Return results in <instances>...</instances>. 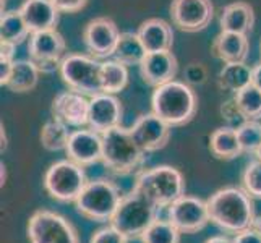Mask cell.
<instances>
[{
  "instance_id": "cell-15",
  "label": "cell",
  "mask_w": 261,
  "mask_h": 243,
  "mask_svg": "<svg viewBox=\"0 0 261 243\" xmlns=\"http://www.w3.org/2000/svg\"><path fill=\"white\" fill-rule=\"evenodd\" d=\"M123 115V107L115 94L101 93L89 97V112H88V127L104 133L115 127H120Z\"/></svg>"
},
{
  "instance_id": "cell-13",
  "label": "cell",
  "mask_w": 261,
  "mask_h": 243,
  "mask_svg": "<svg viewBox=\"0 0 261 243\" xmlns=\"http://www.w3.org/2000/svg\"><path fill=\"white\" fill-rule=\"evenodd\" d=\"M170 18L180 31L198 33L211 24L214 5L211 0H172Z\"/></svg>"
},
{
  "instance_id": "cell-42",
  "label": "cell",
  "mask_w": 261,
  "mask_h": 243,
  "mask_svg": "<svg viewBox=\"0 0 261 243\" xmlns=\"http://www.w3.org/2000/svg\"><path fill=\"white\" fill-rule=\"evenodd\" d=\"M204 243H233V240L226 235H216V237L208 238Z\"/></svg>"
},
{
  "instance_id": "cell-40",
  "label": "cell",
  "mask_w": 261,
  "mask_h": 243,
  "mask_svg": "<svg viewBox=\"0 0 261 243\" xmlns=\"http://www.w3.org/2000/svg\"><path fill=\"white\" fill-rule=\"evenodd\" d=\"M15 44L7 42V41H0V59H7V60H15Z\"/></svg>"
},
{
  "instance_id": "cell-41",
  "label": "cell",
  "mask_w": 261,
  "mask_h": 243,
  "mask_svg": "<svg viewBox=\"0 0 261 243\" xmlns=\"http://www.w3.org/2000/svg\"><path fill=\"white\" fill-rule=\"evenodd\" d=\"M251 85H255L261 91V62L253 67V76H251Z\"/></svg>"
},
{
  "instance_id": "cell-7",
  "label": "cell",
  "mask_w": 261,
  "mask_h": 243,
  "mask_svg": "<svg viewBox=\"0 0 261 243\" xmlns=\"http://www.w3.org/2000/svg\"><path fill=\"white\" fill-rule=\"evenodd\" d=\"M59 73L62 81L76 93L88 97L102 93L101 62L86 53H67L62 59Z\"/></svg>"
},
{
  "instance_id": "cell-9",
  "label": "cell",
  "mask_w": 261,
  "mask_h": 243,
  "mask_svg": "<svg viewBox=\"0 0 261 243\" xmlns=\"http://www.w3.org/2000/svg\"><path fill=\"white\" fill-rule=\"evenodd\" d=\"M28 238L31 243H80L73 224L49 209H39L30 218Z\"/></svg>"
},
{
  "instance_id": "cell-36",
  "label": "cell",
  "mask_w": 261,
  "mask_h": 243,
  "mask_svg": "<svg viewBox=\"0 0 261 243\" xmlns=\"http://www.w3.org/2000/svg\"><path fill=\"white\" fill-rule=\"evenodd\" d=\"M184 78H185V83L190 85L192 88L193 86H201L206 83V79H208V70L203 64H188L187 68H185V73H184Z\"/></svg>"
},
{
  "instance_id": "cell-25",
  "label": "cell",
  "mask_w": 261,
  "mask_h": 243,
  "mask_svg": "<svg viewBox=\"0 0 261 243\" xmlns=\"http://www.w3.org/2000/svg\"><path fill=\"white\" fill-rule=\"evenodd\" d=\"M39 68L31 59H20L13 62L12 75L8 78V88L13 93H28L33 91L39 79Z\"/></svg>"
},
{
  "instance_id": "cell-20",
  "label": "cell",
  "mask_w": 261,
  "mask_h": 243,
  "mask_svg": "<svg viewBox=\"0 0 261 243\" xmlns=\"http://www.w3.org/2000/svg\"><path fill=\"white\" fill-rule=\"evenodd\" d=\"M137 34L146 52H166L174 46L172 26L161 18H149L138 26Z\"/></svg>"
},
{
  "instance_id": "cell-5",
  "label": "cell",
  "mask_w": 261,
  "mask_h": 243,
  "mask_svg": "<svg viewBox=\"0 0 261 243\" xmlns=\"http://www.w3.org/2000/svg\"><path fill=\"white\" fill-rule=\"evenodd\" d=\"M122 192L109 178L88 180L75 206L80 215L93 222H111L122 201Z\"/></svg>"
},
{
  "instance_id": "cell-12",
  "label": "cell",
  "mask_w": 261,
  "mask_h": 243,
  "mask_svg": "<svg viewBox=\"0 0 261 243\" xmlns=\"http://www.w3.org/2000/svg\"><path fill=\"white\" fill-rule=\"evenodd\" d=\"M119 38V28H117L114 20L107 16H99L88 21L83 30V42L86 50L89 56L97 60H107L109 57H114Z\"/></svg>"
},
{
  "instance_id": "cell-43",
  "label": "cell",
  "mask_w": 261,
  "mask_h": 243,
  "mask_svg": "<svg viewBox=\"0 0 261 243\" xmlns=\"http://www.w3.org/2000/svg\"><path fill=\"white\" fill-rule=\"evenodd\" d=\"M0 169H2V186L5 185V182H7V167H5V164L2 162L0 164Z\"/></svg>"
},
{
  "instance_id": "cell-22",
  "label": "cell",
  "mask_w": 261,
  "mask_h": 243,
  "mask_svg": "<svg viewBox=\"0 0 261 243\" xmlns=\"http://www.w3.org/2000/svg\"><path fill=\"white\" fill-rule=\"evenodd\" d=\"M255 24V12L253 7L247 2H233L222 8L219 16L221 31L248 34Z\"/></svg>"
},
{
  "instance_id": "cell-31",
  "label": "cell",
  "mask_w": 261,
  "mask_h": 243,
  "mask_svg": "<svg viewBox=\"0 0 261 243\" xmlns=\"http://www.w3.org/2000/svg\"><path fill=\"white\" fill-rule=\"evenodd\" d=\"M237 105L248 120H261V91L255 85H248L233 94Z\"/></svg>"
},
{
  "instance_id": "cell-11",
  "label": "cell",
  "mask_w": 261,
  "mask_h": 243,
  "mask_svg": "<svg viewBox=\"0 0 261 243\" xmlns=\"http://www.w3.org/2000/svg\"><path fill=\"white\" fill-rule=\"evenodd\" d=\"M167 219L178 229L180 233H187V235L203 230L211 222L206 201L188 195L180 196L169 206Z\"/></svg>"
},
{
  "instance_id": "cell-46",
  "label": "cell",
  "mask_w": 261,
  "mask_h": 243,
  "mask_svg": "<svg viewBox=\"0 0 261 243\" xmlns=\"http://www.w3.org/2000/svg\"><path fill=\"white\" fill-rule=\"evenodd\" d=\"M259 52H261V44H259Z\"/></svg>"
},
{
  "instance_id": "cell-24",
  "label": "cell",
  "mask_w": 261,
  "mask_h": 243,
  "mask_svg": "<svg viewBox=\"0 0 261 243\" xmlns=\"http://www.w3.org/2000/svg\"><path fill=\"white\" fill-rule=\"evenodd\" d=\"M251 76H253V67L247 65L245 62H227L218 75V85L224 91L236 94L251 85Z\"/></svg>"
},
{
  "instance_id": "cell-19",
  "label": "cell",
  "mask_w": 261,
  "mask_h": 243,
  "mask_svg": "<svg viewBox=\"0 0 261 243\" xmlns=\"http://www.w3.org/2000/svg\"><path fill=\"white\" fill-rule=\"evenodd\" d=\"M20 12L31 34L47 30H57L60 10L52 0H24L20 7Z\"/></svg>"
},
{
  "instance_id": "cell-10",
  "label": "cell",
  "mask_w": 261,
  "mask_h": 243,
  "mask_svg": "<svg viewBox=\"0 0 261 243\" xmlns=\"http://www.w3.org/2000/svg\"><path fill=\"white\" fill-rule=\"evenodd\" d=\"M65 39L57 30L39 31L30 36V59L42 73H52L60 68V62L65 57Z\"/></svg>"
},
{
  "instance_id": "cell-2",
  "label": "cell",
  "mask_w": 261,
  "mask_h": 243,
  "mask_svg": "<svg viewBox=\"0 0 261 243\" xmlns=\"http://www.w3.org/2000/svg\"><path fill=\"white\" fill-rule=\"evenodd\" d=\"M198 109V99L185 81H169L154 88L151 96V112L161 117L170 127H182L193 120Z\"/></svg>"
},
{
  "instance_id": "cell-29",
  "label": "cell",
  "mask_w": 261,
  "mask_h": 243,
  "mask_svg": "<svg viewBox=\"0 0 261 243\" xmlns=\"http://www.w3.org/2000/svg\"><path fill=\"white\" fill-rule=\"evenodd\" d=\"M70 134H71V131L68 130V125L56 119V117H52L50 120H47L42 125L41 143H42L44 149H47V151H52V152L64 151V149H67Z\"/></svg>"
},
{
  "instance_id": "cell-38",
  "label": "cell",
  "mask_w": 261,
  "mask_h": 243,
  "mask_svg": "<svg viewBox=\"0 0 261 243\" xmlns=\"http://www.w3.org/2000/svg\"><path fill=\"white\" fill-rule=\"evenodd\" d=\"M60 13H78L86 7L88 0H52Z\"/></svg>"
},
{
  "instance_id": "cell-23",
  "label": "cell",
  "mask_w": 261,
  "mask_h": 243,
  "mask_svg": "<svg viewBox=\"0 0 261 243\" xmlns=\"http://www.w3.org/2000/svg\"><path fill=\"white\" fill-rule=\"evenodd\" d=\"M210 149L213 152V156H216L218 159H224V160L236 159L244 154L237 130L232 127H227V125L216 128L211 133Z\"/></svg>"
},
{
  "instance_id": "cell-32",
  "label": "cell",
  "mask_w": 261,
  "mask_h": 243,
  "mask_svg": "<svg viewBox=\"0 0 261 243\" xmlns=\"http://www.w3.org/2000/svg\"><path fill=\"white\" fill-rule=\"evenodd\" d=\"M236 130L242 151L256 154L261 148V120H247Z\"/></svg>"
},
{
  "instance_id": "cell-3",
  "label": "cell",
  "mask_w": 261,
  "mask_h": 243,
  "mask_svg": "<svg viewBox=\"0 0 261 243\" xmlns=\"http://www.w3.org/2000/svg\"><path fill=\"white\" fill-rule=\"evenodd\" d=\"M146 160L143 151L128 128L115 127L102 133V164L117 175L140 174Z\"/></svg>"
},
{
  "instance_id": "cell-26",
  "label": "cell",
  "mask_w": 261,
  "mask_h": 243,
  "mask_svg": "<svg viewBox=\"0 0 261 243\" xmlns=\"http://www.w3.org/2000/svg\"><path fill=\"white\" fill-rule=\"evenodd\" d=\"M146 53L148 52L137 33H130V31L120 33L119 42H117V47L114 52L115 60L122 62V64L127 67H132V65L140 67L143 59L146 57Z\"/></svg>"
},
{
  "instance_id": "cell-34",
  "label": "cell",
  "mask_w": 261,
  "mask_h": 243,
  "mask_svg": "<svg viewBox=\"0 0 261 243\" xmlns=\"http://www.w3.org/2000/svg\"><path fill=\"white\" fill-rule=\"evenodd\" d=\"M221 115H222V119L226 120L227 127H232V128H239L242 123L248 120L244 115V112L240 111V107L237 105L233 97L221 104Z\"/></svg>"
},
{
  "instance_id": "cell-35",
  "label": "cell",
  "mask_w": 261,
  "mask_h": 243,
  "mask_svg": "<svg viewBox=\"0 0 261 243\" xmlns=\"http://www.w3.org/2000/svg\"><path fill=\"white\" fill-rule=\"evenodd\" d=\"M128 237L123 235L120 230H117L114 226H106L93 232L89 243H128Z\"/></svg>"
},
{
  "instance_id": "cell-6",
  "label": "cell",
  "mask_w": 261,
  "mask_h": 243,
  "mask_svg": "<svg viewBox=\"0 0 261 243\" xmlns=\"http://www.w3.org/2000/svg\"><path fill=\"white\" fill-rule=\"evenodd\" d=\"M135 186L145 193L158 208H169L185 195V180L178 169L172 166H156L141 170Z\"/></svg>"
},
{
  "instance_id": "cell-30",
  "label": "cell",
  "mask_w": 261,
  "mask_h": 243,
  "mask_svg": "<svg viewBox=\"0 0 261 243\" xmlns=\"http://www.w3.org/2000/svg\"><path fill=\"white\" fill-rule=\"evenodd\" d=\"M178 229L169 219H156L140 237L141 243H180Z\"/></svg>"
},
{
  "instance_id": "cell-33",
  "label": "cell",
  "mask_w": 261,
  "mask_h": 243,
  "mask_svg": "<svg viewBox=\"0 0 261 243\" xmlns=\"http://www.w3.org/2000/svg\"><path fill=\"white\" fill-rule=\"evenodd\" d=\"M242 188L253 200H261V159L256 157L247 164L242 174Z\"/></svg>"
},
{
  "instance_id": "cell-17",
  "label": "cell",
  "mask_w": 261,
  "mask_h": 243,
  "mask_svg": "<svg viewBox=\"0 0 261 243\" xmlns=\"http://www.w3.org/2000/svg\"><path fill=\"white\" fill-rule=\"evenodd\" d=\"M52 117L67 123L68 127L83 128L88 125L89 97L73 89L59 93L52 101Z\"/></svg>"
},
{
  "instance_id": "cell-18",
  "label": "cell",
  "mask_w": 261,
  "mask_h": 243,
  "mask_svg": "<svg viewBox=\"0 0 261 243\" xmlns=\"http://www.w3.org/2000/svg\"><path fill=\"white\" fill-rule=\"evenodd\" d=\"M178 73V62L174 52H148L140 64V75L146 85L158 88L174 81Z\"/></svg>"
},
{
  "instance_id": "cell-8",
  "label": "cell",
  "mask_w": 261,
  "mask_h": 243,
  "mask_svg": "<svg viewBox=\"0 0 261 243\" xmlns=\"http://www.w3.org/2000/svg\"><path fill=\"white\" fill-rule=\"evenodd\" d=\"M86 183L85 167L70 159L52 164L44 175V188L47 195L60 203H75Z\"/></svg>"
},
{
  "instance_id": "cell-21",
  "label": "cell",
  "mask_w": 261,
  "mask_h": 243,
  "mask_svg": "<svg viewBox=\"0 0 261 243\" xmlns=\"http://www.w3.org/2000/svg\"><path fill=\"white\" fill-rule=\"evenodd\" d=\"M211 52L216 59L227 62H245L250 52V41L245 34L221 31L211 44Z\"/></svg>"
},
{
  "instance_id": "cell-45",
  "label": "cell",
  "mask_w": 261,
  "mask_h": 243,
  "mask_svg": "<svg viewBox=\"0 0 261 243\" xmlns=\"http://www.w3.org/2000/svg\"><path fill=\"white\" fill-rule=\"evenodd\" d=\"M255 156H256V157H258V159H261V148H259V151H258V152H256V154H255Z\"/></svg>"
},
{
  "instance_id": "cell-37",
  "label": "cell",
  "mask_w": 261,
  "mask_h": 243,
  "mask_svg": "<svg viewBox=\"0 0 261 243\" xmlns=\"http://www.w3.org/2000/svg\"><path fill=\"white\" fill-rule=\"evenodd\" d=\"M233 243H261V215H256L251 226L236 233Z\"/></svg>"
},
{
  "instance_id": "cell-1",
  "label": "cell",
  "mask_w": 261,
  "mask_h": 243,
  "mask_svg": "<svg viewBox=\"0 0 261 243\" xmlns=\"http://www.w3.org/2000/svg\"><path fill=\"white\" fill-rule=\"evenodd\" d=\"M206 204L211 222L226 233L245 230L256 218L253 198L239 186L221 188L206 200Z\"/></svg>"
},
{
  "instance_id": "cell-44",
  "label": "cell",
  "mask_w": 261,
  "mask_h": 243,
  "mask_svg": "<svg viewBox=\"0 0 261 243\" xmlns=\"http://www.w3.org/2000/svg\"><path fill=\"white\" fill-rule=\"evenodd\" d=\"M7 149V133H5V128H4V125H2V151Z\"/></svg>"
},
{
  "instance_id": "cell-27",
  "label": "cell",
  "mask_w": 261,
  "mask_h": 243,
  "mask_svg": "<svg viewBox=\"0 0 261 243\" xmlns=\"http://www.w3.org/2000/svg\"><path fill=\"white\" fill-rule=\"evenodd\" d=\"M101 85L102 93L119 94L128 85V67L115 59L101 62Z\"/></svg>"
},
{
  "instance_id": "cell-4",
  "label": "cell",
  "mask_w": 261,
  "mask_h": 243,
  "mask_svg": "<svg viewBox=\"0 0 261 243\" xmlns=\"http://www.w3.org/2000/svg\"><path fill=\"white\" fill-rule=\"evenodd\" d=\"M158 206L137 186H133L128 195H123L109 224L128 238H140L158 219Z\"/></svg>"
},
{
  "instance_id": "cell-16",
  "label": "cell",
  "mask_w": 261,
  "mask_h": 243,
  "mask_svg": "<svg viewBox=\"0 0 261 243\" xmlns=\"http://www.w3.org/2000/svg\"><path fill=\"white\" fill-rule=\"evenodd\" d=\"M65 152L70 160L82 167L102 162V134L91 128H78L71 131Z\"/></svg>"
},
{
  "instance_id": "cell-14",
  "label": "cell",
  "mask_w": 261,
  "mask_h": 243,
  "mask_svg": "<svg viewBox=\"0 0 261 243\" xmlns=\"http://www.w3.org/2000/svg\"><path fill=\"white\" fill-rule=\"evenodd\" d=\"M128 130L135 143H137L143 151L154 152V151L163 149L169 143L172 127L167 125L154 112H149V114L140 115Z\"/></svg>"
},
{
  "instance_id": "cell-39",
  "label": "cell",
  "mask_w": 261,
  "mask_h": 243,
  "mask_svg": "<svg viewBox=\"0 0 261 243\" xmlns=\"http://www.w3.org/2000/svg\"><path fill=\"white\" fill-rule=\"evenodd\" d=\"M13 62H15V60L0 59V85H2V88L7 86L8 78H10V75H12Z\"/></svg>"
},
{
  "instance_id": "cell-28",
  "label": "cell",
  "mask_w": 261,
  "mask_h": 243,
  "mask_svg": "<svg viewBox=\"0 0 261 243\" xmlns=\"http://www.w3.org/2000/svg\"><path fill=\"white\" fill-rule=\"evenodd\" d=\"M28 36H31V31L24 21L20 8L2 13V18H0V41H7L18 46V44L28 39Z\"/></svg>"
}]
</instances>
